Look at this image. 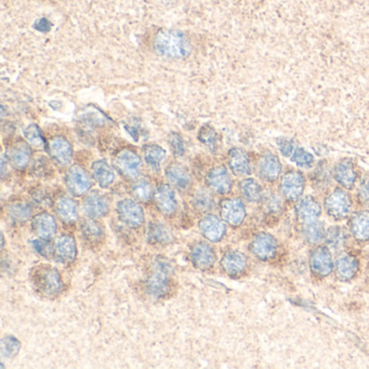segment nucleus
<instances>
[{"label":"nucleus","instance_id":"obj_1","mask_svg":"<svg viewBox=\"0 0 369 369\" xmlns=\"http://www.w3.org/2000/svg\"><path fill=\"white\" fill-rule=\"evenodd\" d=\"M154 50L160 56L170 59H184L190 56V39L179 31L172 30H160L155 35L153 41Z\"/></svg>","mask_w":369,"mask_h":369},{"label":"nucleus","instance_id":"obj_2","mask_svg":"<svg viewBox=\"0 0 369 369\" xmlns=\"http://www.w3.org/2000/svg\"><path fill=\"white\" fill-rule=\"evenodd\" d=\"M31 281L35 291L46 298H54L63 289L61 274L48 264H39L32 268Z\"/></svg>","mask_w":369,"mask_h":369},{"label":"nucleus","instance_id":"obj_3","mask_svg":"<svg viewBox=\"0 0 369 369\" xmlns=\"http://www.w3.org/2000/svg\"><path fill=\"white\" fill-rule=\"evenodd\" d=\"M171 266L162 257H157L153 261L147 275L145 289L153 298H162L171 288Z\"/></svg>","mask_w":369,"mask_h":369},{"label":"nucleus","instance_id":"obj_4","mask_svg":"<svg viewBox=\"0 0 369 369\" xmlns=\"http://www.w3.org/2000/svg\"><path fill=\"white\" fill-rule=\"evenodd\" d=\"M352 200L349 193L342 189H336L325 200V209L331 218L342 220L349 217Z\"/></svg>","mask_w":369,"mask_h":369},{"label":"nucleus","instance_id":"obj_5","mask_svg":"<svg viewBox=\"0 0 369 369\" xmlns=\"http://www.w3.org/2000/svg\"><path fill=\"white\" fill-rule=\"evenodd\" d=\"M65 184L72 195L83 196L92 189V181L84 168L74 165L66 172Z\"/></svg>","mask_w":369,"mask_h":369},{"label":"nucleus","instance_id":"obj_6","mask_svg":"<svg viewBox=\"0 0 369 369\" xmlns=\"http://www.w3.org/2000/svg\"><path fill=\"white\" fill-rule=\"evenodd\" d=\"M304 187H306V178L304 173L298 170L287 171L282 177L280 190L286 200L291 202L300 200L304 194Z\"/></svg>","mask_w":369,"mask_h":369},{"label":"nucleus","instance_id":"obj_7","mask_svg":"<svg viewBox=\"0 0 369 369\" xmlns=\"http://www.w3.org/2000/svg\"><path fill=\"white\" fill-rule=\"evenodd\" d=\"M114 166L117 171L128 179L138 177L141 168V158L137 153L132 149H122L115 156Z\"/></svg>","mask_w":369,"mask_h":369},{"label":"nucleus","instance_id":"obj_8","mask_svg":"<svg viewBox=\"0 0 369 369\" xmlns=\"http://www.w3.org/2000/svg\"><path fill=\"white\" fill-rule=\"evenodd\" d=\"M117 213L122 222L129 228H140L145 223V211L137 202L123 200L117 205Z\"/></svg>","mask_w":369,"mask_h":369},{"label":"nucleus","instance_id":"obj_9","mask_svg":"<svg viewBox=\"0 0 369 369\" xmlns=\"http://www.w3.org/2000/svg\"><path fill=\"white\" fill-rule=\"evenodd\" d=\"M310 266L314 275L326 277L333 272L334 261L330 251L327 246H319L312 251L310 257Z\"/></svg>","mask_w":369,"mask_h":369},{"label":"nucleus","instance_id":"obj_10","mask_svg":"<svg viewBox=\"0 0 369 369\" xmlns=\"http://www.w3.org/2000/svg\"><path fill=\"white\" fill-rule=\"evenodd\" d=\"M220 215L224 222L232 226H238L245 220V205L238 198H226L221 202Z\"/></svg>","mask_w":369,"mask_h":369},{"label":"nucleus","instance_id":"obj_11","mask_svg":"<svg viewBox=\"0 0 369 369\" xmlns=\"http://www.w3.org/2000/svg\"><path fill=\"white\" fill-rule=\"evenodd\" d=\"M251 251L260 260L268 261L277 253V242L268 233H260L251 242Z\"/></svg>","mask_w":369,"mask_h":369},{"label":"nucleus","instance_id":"obj_12","mask_svg":"<svg viewBox=\"0 0 369 369\" xmlns=\"http://www.w3.org/2000/svg\"><path fill=\"white\" fill-rule=\"evenodd\" d=\"M198 228L202 235L213 243L220 242L226 233L224 221L215 215H207L202 218L198 223Z\"/></svg>","mask_w":369,"mask_h":369},{"label":"nucleus","instance_id":"obj_13","mask_svg":"<svg viewBox=\"0 0 369 369\" xmlns=\"http://www.w3.org/2000/svg\"><path fill=\"white\" fill-rule=\"evenodd\" d=\"M282 170L281 160L273 153L266 152L260 157L258 162L259 177L266 182H275L281 177Z\"/></svg>","mask_w":369,"mask_h":369},{"label":"nucleus","instance_id":"obj_14","mask_svg":"<svg viewBox=\"0 0 369 369\" xmlns=\"http://www.w3.org/2000/svg\"><path fill=\"white\" fill-rule=\"evenodd\" d=\"M191 260L195 268L202 271L209 270L215 266L217 255L211 246L200 242L191 248Z\"/></svg>","mask_w":369,"mask_h":369},{"label":"nucleus","instance_id":"obj_15","mask_svg":"<svg viewBox=\"0 0 369 369\" xmlns=\"http://www.w3.org/2000/svg\"><path fill=\"white\" fill-rule=\"evenodd\" d=\"M48 152L51 158L60 166H67L71 164L73 158V147L65 138H51L48 142Z\"/></svg>","mask_w":369,"mask_h":369},{"label":"nucleus","instance_id":"obj_16","mask_svg":"<svg viewBox=\"0 0 369 369\" xmlns=\"http://www.w3.org/2000/svg\"><path fill=\"white\" fill-rule=\"evenodd\" d=\"M208 187L218 194H229L232 190V178L229 173L228 169L224 166H217L208 172Z\"/></svg>","mask_w":369,"mask_h":369},{"label":"nucleus","instance_id":"obj_17","mask_svg":"<svg viewBox=\"0 0 369 369\" xmlns=\"http://www.w3.org/2000/svg\"><path fill=\"white\" fill-rule=\"evenodd\" d=\"M85 213L89 218L98 219V218L107 215L109 210V204L107 198L99 192H92L87 195L83 202Z\"/></svg>","mask_w":369,"mask_h":369},{"label":"nucleus","instance_id":"obj_18","mask_svg":"<svg viewBox=\"0 0 369 369\" xmlns=\"http://www.w3.org/2000/svg\"><path fill=\"white\" fill-rule=\"evenodd\" d=\"M155 204L160 213L170 215L177 209V200L175 191L168 184H162L157 187L154 194Z\"/></svg>","mask_w":369,"mask_h":369},{"label":"nucleus","instance_id":"obj_19","mask_svg":"<svg viewBox=\"0 0 369 369\" xmlns=\"http://www.w3.org/2000/svg\"><path fill=\"white\" fill-rule=\"evenodd\" d=\"M321 208L319 202L313 196H304L300 198L297 204L296 213L299 220L304 223L312 222L317 220V218L321 215Z\"/></svg>","mask_w":369,"mask_h":369},{"label":"nucleus","instance_id":"obj_20","mask_svg":"<svg viewBox=\"0 0 369 369\" xmlns=\"http://www.w3.org/2000/svg\"><path fill=\"white\" fill-rule=\"evenodd\" d=\"M334 178L339 184L346 190H351L357 182V173L353 162L350 160H342L335 166Z\"/></svg>","mask_w":369,"mask_h":369},{"label":"nucleus","instance_id":"obj_21","mask_svg":"<svg viewBox=\"0 0 369 369\" xmlns=\"http://www.w3.org/2000/svg\"><path fill=\"white\" fill-rule=\"evenodd\" d=\"M229 166L233 173L238 177L251 173V160L247 153L242 149H231L229 152Z\"/></svg>","mask_w":369,"mask_h":369},{"label":"nucleus","instance_id":"obj_22","mask_svg":"<svg viewBox=\"0 0 369 369\" xmlns=\"http://www.w3.org/2000/svg\"><path fill=\"white\" fill-rule=\"evenodd\" d=\"M32 226L35 231L36 234L39 238H45V240H50L56 234L58 225H56V219L54 215H51L48 213H41L36 215L32 221Z\"/></svg>","mask_w":369,"mask_h":369},{"label":"nucleus","instance_id":"obj_23","mask_svg":"<svg viewBox=\"0 0 369 369\" xmlns=\"http://www.w3.org/2000/svg\"><path fill=\"white\" fill-rule=\"evenodd\" d=\"M221 266L229 275H240L247 268V257L240 251H229L223 255Z\"/></svg>","mask_w":369,"mask_h":369},{"label":"nucleus","instance_id":"obj_24","mask_svg":"<svg viewBox=\"0 0 369 369\" xmlns=\"http://www.w3.org/2000/svg\"><path fill=\"white\" fill-rule=\"evenodd\" d=\"M350 231L352 235L361 242L369 240V211L361 210L353 213L350 219Z\"/></svg>","mask_w":369,"mask_h":369},{"label":"nucleus","instance_id":"obj_25","mask_svg":"<svg viewBox=\"0 0 369 369\" xmlns=\"http://www.w3.org/2000/svg\"><path fill=\"white\" fill-rule=\"evenodd\" d=\"M166 177L171 184L179 190H187L192 183L191 173L187 167L181 164H171L166 168Z\"/></svg>","mask_w":369,"mask_h":369},{"label":"nucleus","instance_id":"obj_26","mask_svg":"<svg viewBox=\"0 0 369 369\" xmlns=\"http://www.w3.org/2000/svg\"><path fill=\"white\" fill-rule=\"evenodd\" d=\"M32 151L31 147H28V143L23 141H19L14 145H11L8 149L9 162H11L13 167L17 169L22 170L28 166V162L31 160Z\"/></svg>","mask_w":369,"mask_h":369},{"label":"nucleus","instance_id":"obj_27","mask_svg":"<svg viewBox=\"0 0 369 369\" xmlns=\"http://www.w3.org/2000/svg\"><path fill=\"white\" fill-rule=\"evenodd\" d=\"M359 263L353 255H344L336 262V275L342 282H348L357 275Z\"/></svg>","mask_w":369,"mask_h":369},{"label":"nucleus","instance_id":"obj_28","mask_svg":"<svg viewBox=\"0 0 369 369\" xmlns=\"http://www.w3.org/2000/svg\"><path fill=\"white\" fill-rule=\"evenodd\" d=\"M56 253L63 262L72 263L76 260V240L72 235H62L56 243Z\"/></svg>","mask_w":369,"mask_h":369},{"label":"nucleus","instance_id":"obj_29","mask_svg":"<svg viewBox=\"0 0 369 369\" xmlns=\"http://www.w3.org/2000/svg\"><path fill=\"white\" fill-rule=\"evenodd\" d=\"M58 217L65 223H74L77 220V204L67 196L59 198L56 202Z\"/></svg>","mask_w":369,"mask_h":369},{"label":"nucleus","instance_id":"obj_30","mask_svg":"<svg viewBox=\"0 0 369 369\" xmlns=\"http://www.w3.org/2000/svg\"><path fill=\"white\" fill-rule=\"evenodd\" d=\"M92 173L100 187H109L115 179L114 171L105 160H96L92 165Z\"/></svg>","mask_w":369,"mask_h":369},{"label":"nucleus","instance_id":"obj_31","mask_svg":"<svg viewBox=\"0 0 369 369\" xmlns=\"http://www.w3.org/2000/svg\"><path fill=\"white\" fill-rule=\"evenodd\" d=\"M81 234L89 244L101 243L104 238V230L99 222L88 219L81 222Z\"/></svg>","mask_w":369,"mask_h":369},{"label":"nucleus","instance_id":"obj_32","mask_svg":"<svg viewBox=\"0 0 369 369\" xmlns=\"http://www.w3.org/2000/svg\"><path fill=\"white\" fill-rule=\"evenodd\" d=\"M304 238L310 244H319L326 238V231L323 222L315 220L312 222L304 223L302 229Z\"/></svg>","mask_w":369,"mask_h":369},{"label":"nucleus","instance_id":"obj_33","mask_svg":"<svg viewBox=\"0 0 369 369\" xmlns=\"http://www.w3.org/2000/svg\"><path fill=\"white\" fill-rule=\"evenodd\" d=\"M147 240L151 244L164 245L171 242V232L162 223H152L149 225V232H147Z\"/></svg>","mask_w":369,"mask_h":369},{"label":"nucleus","instance_id":"obj_34","mask_svg":"<svg viewBox=\"0 0 369 369\" xmlns=\"http://www.w3.org/2000/svg\"><path fill=\"white\" fill-rule=\"evenodd\" d=\"M240 192L249 202H260L263 198L262 187L255 180L245 179L240 182Z\"/></svg>","mask_w":369,"mask_h":369},{"label":"nucleus","instance_id":"obj_35","mask_svg":"<svg viewBox=\"0 0 369 369\" xmlns=\"http://www.w3.org/2000/svg\"><path fill=\"white\" fill-rule=\"evenodd\" d=\"M165 156H166V151L160 145H149L145 147V160L154 169H160Z\"/></svg>","mask_w":369,"mask_h":369},{"label":"nucleus","instance_id":"obj_36","mask_svg":"<svg viewBox=\"0 0 369 369\" xmlns=\"http://www.w3.org/2000/svg\"><path fill=\"white\" fill-rule=\"evenodd\" d=\"M8 215L11 220L17 223L25 222L31 217L32 208L28 204L16 202L8 207Z\"/></svg>","mask_w":369,"mask_h":369},{"label":"nucleus","instance_id":"obj_37","mask_svg":"<svg viewBox=\"0 0 369 369\" xmlns=\"http://www.w3.org/2000/svg\"><path fill=\"white\" fill-rule=\"evenodd\" d=\"M198 140L202 145H206L211 152H215L218 149V134L213 127L205 125L200 128L198 132Z\"/></svg>","mask_w":369,"mask_h":369},{"label":"nucleus","instance_id":"obj_38","mask_svg":"<svg viewBox=\"0 0 369 369\" xmlns=\"http://www.w3.org/2000/svg\"><path fill=\"white\" fill-rule=\"evenodd\" d=\"M327 244L329 247L333 249H340L344 247V243L346 240V232L344 229L340 228V226H334V228L329 229L326 232Z\"/></svg>","mask_w":369,"mask_h":369},{"label":"nucleus","instance_id":"obj_39","mask_svg":"<svg viewBox=\"0 0 369 369\" xmlns=\"http://www.w3.org/2000/svg\"><path fill=\"white\" fill-rule=\"evenodd\" d=\"M132 194L141 202H149L153 196L152 184L147 180H139L132 187Z\"/></svg>","mask_w":369,"mask_h":369},{"label":"nucleus","instance_id":"obj_40","mask_svg":"<svg viewBox=\"0 0 369 369\" xmlns=\"http://www.w3.org/2000/svg\"><path fill=\"white\" fill-rule=\"evenodd\" d=\"M291 162H295V164L301 168H311L314 164V156L311 153L308 152L304 147H297L295 149V152L291 155Z\"/></svg>","mask_w":369,"mask_h":369},{"label":"nucleus","instance_id":"obj_41","mask_svg":"<svg viewBox=\"0 0 369 369\" xmlns=\"http://www.w3.org/2000/svg\"><path fill=\"white\" fill-rule=\"evenodd\" d=\"M21 344L13 336H7L1 340V355L6 359H12L18 355Z\"/></svg>","mask_w":369,"mask_h":369},{"label":"nucleus","instance_id":"obj_42","mask_svg":"<svg viewBox=\"0 0 369 369\" xmlns=\"http://www.w3.org/2000/svg\"><path fill=\"white\" fill-rule=\"evenodd\" d=\"M24 137L30 145L35 147H41L45 145L43 132L36 124L28 125L24 130Z\"/></svg>","mask_w":369,"mask_h":369},{"label":"nucleus","instance_id":"obj_43","mask_svg":"<svg viewBox=\"0 0 369 369\" xmlns=\"http://www.w3.org/2000/svg\"><path fill=\"white\" fill-rule=\"evenodd\" d=\"M33 247L36 253L43 255L45 258H50L51 255H54V247L51 245L50 242L45 238H39L33 242Z\"/></svg>","mask_w":369,"mask_h":369},{"label":"nucleus","instance_id":"obj_44","mask_svg":"<svg viewBox=\"0 0 369 369\" xmlns=\"http://www.w3.org/2000/svg\"><path fill=\"white\" fill-rule=\"evenodd\" d=\"M263 207L266 208V211L268 213H276L282 208L281 200L275 194H270L264 196L263 195Z\"/></svg>","mask_w":369,"mask_h":369},{"label":"nucleus","instance_id":"obj_45","mask_svg":"<svg viewBox=\"0 0 369 369\" xmlns=\"http://www.w3.org/2000/svg\"><path fill=\"white\" fill-rule=\"evenodd\" d=\"M276 143H277L278 149L281 151L282 154L285 157H291L297 147L295 141L288 139V138H278L276 140Z\"/></svg>","mask_w":369,"mask_h":369},{"label":"nucleus","instance_id":"obj_46","mask_svg":"<svg viewBox=\"0 0 369 369\" xmlns=\"http://www.w3.org/2000/svg\"><path fill=\"white\" fill-rule=\"evenodd\" d=\"M194 204L198 209L209 210L213 205V198L206 192H198L194 198Z\"/></svg>","mask_w":369,"mask_h":369},{"label":"nucleus","instance_id":"obj_47","mask_svg":"<svg viewBox=\"0 0 369 369\" xmlns=\"http://www.w3.org/2000/svg\"><path fill=\"white\" fill-rule=\"evenodd\" d=\"M169 145L171 147L172 152L177 156H182L184 154V142L182 137L177 132H171L169 134Z\"/></svg>","mask_w":369,"mask_h":369},{"label":"nucleus","instance_id":"obj_48","mask_svg":"<svg viewBox=\"0 0 369 369\" xmlns=\"http://www.w3.org/2000/svg\"><path fill=\"white\" fill-rule=\"evenodd\" d=\"M359 198L363 205L369 206V181L359 185Z\"/></svg>","mask_w":369,"mask_h":369},{"label":"nucleus","instance_id":"obj_49","mask_svg":"<svg viewBox=\"0 0 369 369\" xmlns=\"http://www.w3.org/2000/svg\"><path fill=\"white\" fill-rule=\"evenodd\" d=\"M34 28H35L36 31L41 32V33H47L52 28V23H51L48 19L41 18L36 21Z\"/></svg>","mask_w":369,"mask_h":369}]
</instances>
